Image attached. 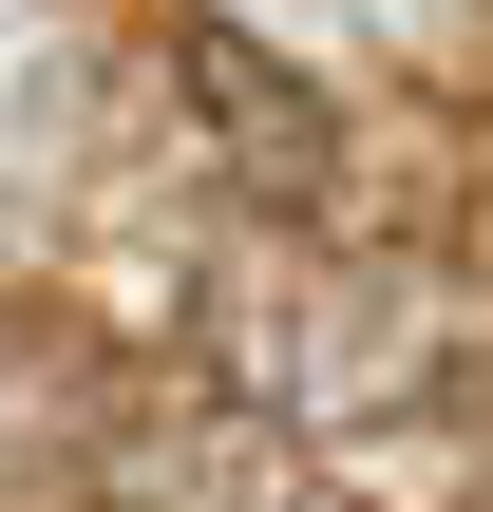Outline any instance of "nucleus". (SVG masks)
<instances>
[{
    "label": "nucleus",
    "instance_id": "1",
    "mask_svg": "<svg viewBox=\"0 0 493 512\" xmlns=\"http://www.w3.org/2000/svg\"><path fill=\"white\" fill-rule=\"evenodd\" d=\"M171 95L228 133V171H247L266 209H323V171H342V114H323V95H304V76L247 38V19H171Z\"/></svg>",
    "mask_w": 493,
    "mask_h": 512
}]
</instances>
